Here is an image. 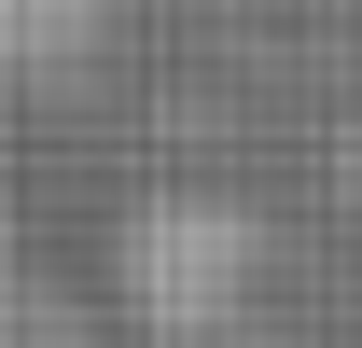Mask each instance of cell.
Returning <instances> with one entry per match:
<instances>
[{
	"instance_id": "cell-2",
	"label": "cell",
	"mask_w": 362,
	"mask_h": 348,
	"mask_svg": "<svg viewBox=\"0 0 362 348\" xmlns=\"http://www.w3.org/2000/svg\"><path fill=\"white\" fill-rule=\"evenodd\" d=\"M112 42V0H0V70L14 84H70Z\"/></svg>"
},
{
	"instance_id": "cell-1",
	"label": "cell",
	"mask_w": 362,
	"mask_h": 348,
	"mask_svg": "<svg viewBox=\"0 0 362 348\" xmlns=\"http://www.w3.org/2000/svg\"><path fill=\"white\" fill-rule=\"evenodd\" d=\"M265 279V223L237 195H139L112 223V306L139 348H223Z\"/></svg>"
},
{
	"instance_id": "cell-5",
	"label": "cell",
	"mask_w": 362,
	"mask_h": 348,
	"mask_svg": "<svg viewBox=\"0 0 362 348\" xmlns=\"http://www.w3.org/2000/svg\"><path fill=\"white\" fill-rule=\"evenodd\" d=\"M14 265H28V223H14V195H0V279H14Z\"/></svg>"
},
{
	"instance_id": "cell-4",
	"label": "cell",
	"mask_w": 362,
	"mask_h": 348,
	"mask_svg": "<svg viewBox=\"0 0 362 348\" xmlns=\"http://www.w3.org/2000/svg\"><path fill=\"white\" fill-rule=\"evenodd\" d=\"M334 195H349V209H362V112H349V126H334Z\"/></svg>"
},
{
	"instance_id": "cell-3",
	"label": "cell",
	"mask_w": 362,
	"mask_h": 348,
	"mask_svg": "<svg viewBox=\"0 0 362 348\" xmlns=\"http://www.w3.org/2000/svg\"><path fill=\"white\" fill-rule=\"evenodd\" d=\"M0 348H98V306L14 265V279H0Z\"/></svg>"
}]
</instances>
